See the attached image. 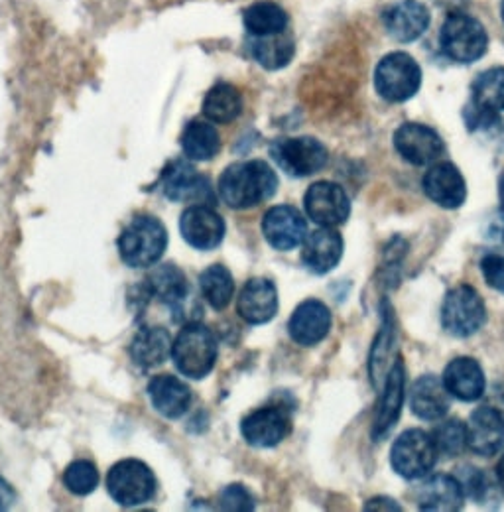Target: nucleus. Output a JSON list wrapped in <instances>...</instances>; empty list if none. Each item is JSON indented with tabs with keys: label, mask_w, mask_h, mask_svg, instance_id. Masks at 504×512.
<instances>
[{
	"label": "nucleus",
	"mask_w": 504,
	"mask_h": 512,
	"mask_svg": "<svg viewBox=\"0 0 504 512\" xmlns=\"http://www.w3.org/2000/svg\"><path fill=\"white\" fill-rule=\"evenodd\" d=\"M219 195L231 209H251L278 190V176L264 160L235 162L219 178Z\"/></svg>",
	"instance_id": "nucleus-1"
},
{
	"label": "nucleus",
	"mask_w": 504,
	"mask_h": 512,
	"mask_svg": "<svg viewBox=\"0 0 504 512\" xmlns=\"http://www.w3.org/2000/svg\"><path fill=\"white\" fill-rule=\"evenodd\" d=\"M217 355H219L217 337L209 327L197 321L186 323L172 345V357H174L176 369L184 377L193 381H201L213 371L217 363Z\"/></svg>",
	"instance_id": "nucleus-2"
},
{
	"label": "nucleus",
	"mask_w": 504,
	"mask_h": 512,
	"mask_svg": "<svg viewBox=\"0 0 504 512\" xmlns=\"http://www.w3.org/2000/svg\"><path fill=\"white\" fill-rule=\"evenodd\" d=\"M117 245L130 268H150L168 249V231L158 217L138 215L123 229Z\"/></svg>",
	"instance_id": "nucleus-3"
},
{
	"label": "nucleus",
	"mask_w": 504,
	"mask_h": 512,
	"mask_svg": "<svg viewBox=\"0 0 504 512\" xmlns=\"http://www.w3.org/2000/svg\"><path fill=\"white\" fill-rule=\"evenodd\" d=\"M440 44L451 62L473 64L487 54L489 34L475 16L451 12L441 26Z\"/></svg>",
	"instance_id": "nucleus-4"
},
{
	"label": "nucleus",
	"mask_w": 504,
	"mask_h": 512,
	"mask_svg": "<svg viewBox=\"0 0 504 512\" xmlns=\"http://www.w3.org/2000/svg\"><path fill=\"white\" fill-rule=\"evenodd\" d=\"M156 477L152 469L138 459H123L107 475V491L121 507H140L154 499Z\"/></svg>",
	"instance_id": "nucleus-5"
},
{
	"label": "nucleus",
	"mask_w": 504,
	"mask_h": 512,
	"mask_svg": "<svg viewBox=\"0 0 504 512\" xmlns=\"http://www.w3.org/2000/svg\"><path fill=\"white\" fill-rule=\"evenodd\" d=\"M422 85V69L404 52H392L378 62L375 69L377 93L388 103H404L412 99Z\"/></svg>",
	"instance_id": "nucleus-6"
},
{
	"label": "nucleus",
	"mask_w": 504,
	"mask_h": 512,
	"mask_svg": "<svg viewBox=\"0 0 504 512\" xmlns=\"http://www.w3.org/2000/svg\"><path fill=\"white\" fill-rule=\"evenodd\" d=\"M487 321L483 298L473 286L461 284L447 292L441 306V325L453 337H471Z\"/></svg>",
	"instance_id": "nucleus-7"
},
{
	"label": "nucleus",
	"mask_w": 504,
	"mask_h": 512,
	"mask_svg": "<svg viewBox=\"0 0 504 512\" xmlns=\"http://www.w3.org/2000/svg\"><path fill=\"white\" fill-rule=\"evenodd\" d=\"M270 156L288 176L308 178L325 168L329 152L317 138L298 136L272 142Z\"/></svg>",
	"instance_id": "nucleus-8"
},
{
	"label": "nucleus",
	"mask_w": 504,
	"mask_h": 512,
	"mask_svg": "<svg viewBox=\"0 0 504 512\" xmlns=\"http://www.w3.org/2000/svg\"><path fill=\"white\" fill-rule=\"evenodd\" d=\"M438 455L434 438L414 428L396 438L390 451V465L404 479H420L434 469Z\"/></svg>",
	"instance_id": "nucleus-9"
},
{
	"label": "nucleus",
	"mask_w": 504,
	"mask_h": 512,
	"mask_svg": "<svg viewBox=\"0 0 504 512\" xmlns=\"http://www.w3.org/2000/svg\"><path fill=\"white\" fill-rule=\"evenodd\" d=\"M504 111V67H491L471 85V105L465 109L469 128L491 127Z\"/></svg>",
	"instance_id": "nucleus-10"
},
{
	"label": "nucleus",
	"mask_w": 504,
	"mask_h": 512,
	"mask_svg": "<svg viewBox=\"0 0 504 512\" xmlns=\"http://www.w3.org/2000/svg\"><path fill=\"white\" fill-rule=\"evenodd\" d=\"M225 219L205 203H195L180 217V233L189 247L197 251H213L225 239Z\"/></svg>",
	"instance_id": "nucleus-11"
},
{
	"label": "nucleus",
	"mask_w": 504,
	"mask_h": 512,
	"mask_svg": "<svg viewBox=\"0 0 504 512\" xmlns=\"http://www.w3.org/2000/svg\"><path fill=\"white\" fill-rule=\"evenodd\" d=\"M262 233L268 245L276 251H292L308 237V223L300 209L292 205H276L262 219Z\"/></svg>",
	"instance_id": "nucleus-12"
},
{
	"label": "nucleus",
	"mask_w": 504,
	"mask_h": 512,
	"mask_svg": "<svg viewBox=\"0 0 504 512\" xmlns=\"http://www.w3.org/2000/svg\"><path fill=\"white\" fill-rule=\"evenodd\" d=\"M308 217L319 227L343 225L351 215V201L335 182H315L304 195Z\"/></svg>",
	"instance_id": "nucleus-13"
},
{
	"label": "nucleus",
	"mask_w": 504,
	"mask_h": 512,
	"mask_svg": "<svg viewBox=\"0 0 504 512\" xmlns=\"http://www.w3.org/2000/svg\"><path fill=\"white\" fill-rule=\"evenodd\" d=\"M396 152L414 166H428L436 162L445 150L438 130L420 123H404L394 132Z\"/></svg>",
	"instance_id": "nucleus-14"
},
{
	"label": "nucleus",
	"mask_w": 504,
	"mask_h": 512,
	"mask_svg": "<svg viewBox=\"0 0 504 512\" xmlns=\"http://www.w3.org/2000/svg\"><path fill=\"white\" fill-rule=\"evenodd\" d=\"M162 192L170 201H191V203H213L215 193L205 176L186 160L170 162L162 172Z\"/></svg>",
	"instance_id": "nucleus-15"
},
{
	"label": "nucleus",
	"mask_w": 504,
	"mask_h": 512,
	"mask_svg": "<svg viewBox=\"0 0 504 512\" xmlns=\"http://www.w3.org/2000/svg\"><path fill=\"white\" fill-rule=\"evenodd\" d=\"M404 388H406V371H404L402 357H398L380 388V402H378L377 416L373 422L375 442L384 440L390 434V430L396 426L402 412V404H404Z\"/></svg>",
	"instance_id": "nucleus-16"
},
{
	"label": "nucleus",
	"mask_w": 504,
	"mask_h": 512,
	"mask_svg": "<svg viewBox=\"0 0 504 512\" xmlns=\"http://www.w3.org/2000/svg\"><path fill=\"white\" fill-rule=\"evenodd\" d=\"M241 434L252 448H274L290 434V418L282 408L264 406L243 420Z\"/></svg>",
	"instance_id": "nucleus-17"
},
{
	"label": "nucleus",
	"mask_w": 504,
	"mask_h": 512,
	"mask_svg": "<svg viewBox=\"0 0 504 512\" xmlns=\"http://www.w3.org/2000/svg\"><path fill=\"white\" fill-rule=\"evenodd\" d=\"M382 22L394 40L410 44L428 30L430 10L420 0H398L384 10Z\"/></svg>",
	"instance_id": "nucleus-18"
},
{
	"label": "nucleus",
	"mask_w": 504,
	"mask_h": 512,
	"mask_svg": "<svg viewBox=\"0 0 504 512\" xmlns=\"http://www.w3.org/2000/svg\"><path fill=\"white\" fill-rule=\"evenodd\" d=\"M467 448L491 457L504 448V416L493 406L477 408L467 424Z\"/></svg>",
	"instance_id": "nucleus-19"
},
{
	"label": "nucleus",
	"mask_w": 504,
	"mask_h": 512,
	"mask_svg": "<svg viewBox=\"0 0 504 512\" xmlns=\"http://www.w3.org/2000/svg\"><path fill=\"white\" fill-rule=\"evenodd\" d=\"M394 351H396V318H394V308L386 298L380 302V327H378L377 339L371 349L369 357V375L371 383L380 390L382 384L386 381L388 371L392 369L394 361Z\"/></svg>",
	"instance_id": "nucleus-20"
},
{
	"label": "nucleus",
	"mask_w": 504,
	"mask_h": 512,
	"mask_svg": "<svg viewBox=\"0 0 504 512\" xmlns=\"http://www.w3.org/2000/svg\"><path fill=\"white\" fill-rule=\"evenodd\" d=\"M424 193L443 209H457L467 199V184L457 166L449 162H441L432 166L424 180Z\"/></svg>",
	"instance_id": "nucleus-21"
},
{
	"label": "nucleus",
	"mask_w": 504,
	"mask_h": 512,
	"mask_svg": "<svg viewBox=\"0 0 504 512\" xmlns=\"http://www.w3.org/2000/svg\"><path fill=\"white\" fill-rule=\"evenodd\" d=\"M237 312L251 325H264L278 314V290L268 278H252L239 296Z\"/></svg>",
	"instance_id": "nucleus-22"
},
{
	"label": "nucleus",
	"mask_w": 504,
	"mask_h": 512,
	"mask_svg": "<svg viewBox=\"0 0 504 512\" xmlns=\"http://www.w3.org/2000/svg\"><path fill=\"white\" fill-rule=\"evenodd\" d=\"M331 312L319 300L302 302L288 321L290 337L302 347H314L321 343L331 329Z\"/></svg>",
	"instance_id": "nucleus-23"
},
{
	"label": "nucleus",
	"mask_w": 504,
	"mask_h": 512,
	"mask_svg": "<svg viewBox=\"0 0 504 512\" xmlns=\"http://www.w3.org/2000/svg\"><path fill=\"white\" fill-rule=\"evenodd\" d=\"M148 296H156L174 314L184 312V302L188 300L189 284L186 274L176 264L156 266L144 280Z\"/></svg>",
	"instance_id": "nucleus-24"
},
{
	"label": "nucleus",
	"mask_w": 504,
	"mask_h": 512,
	"mask_svg": "<svg viewBox=\"0 0 504 512\" xmlns=\"http://www.w3.org/2000/svg\"><path fill=\"white\" fill-rule=\"evenodd\" d=\"M441 381H443L451 396H455L463 402H475L487 390L485 373H483L481 365L471 357L453 359L445 367Z\"/></svg>",
	"instance_id": "nucleus-25"
},
{
	"label": "nucleus",
	"mask_w": 504,
	"mask_h": 512,
	"mask_svg": "<svg viewBox=\"0 0 504 512\" xmlns=\"http://www.w3.org/2000/svg\"><path fill=\"white\" fill-rule=\"evenodd\" d=\"M148 398L160 416L178 420L189 410L191 390L174 375H158L148 383Z\"/></svg>",
	"instance_id": "nucleus-26"
},
{
	"label": "nucleus",
	"mask_w": 504,
	"mask_h": 512,
	"mask_svg": "<svg viewBox=\"0 0 504 512\" xmlns=\"http://www.w3.org/2000/svg\"><path fill=\"white\" fill-rule=\"evenodd\" d=\"M172 345L174 343L168 329L160 325L140 327L130 343L132 363L142 369H156L168 361Z\"/></svg>",
	"instance_id": "nucleus-27"
},
{
	"label": "nucleus",
	"mask_w": 504,
	"mask_h": 512,
	"mask_svg": "<svg viewBox=\"0 0 504 512\" xmlns=\"http://www.w3.org/2000/svg\"><path fill=\"white\" fill-rule=\"evenodd\" d=\"M416 501L422 511H459L465 501V491L457 477L434 475L418 487Z\"/></svg>",
	"instance_id": "nucleus-28"
},
{
	"label": "nucleus",
	"mask_w": 504,
	"mask_h": 512,
	"mask_svg": "<svg viewBox=\"0 0 504 512\" xmlns=\"http://www.w3.org/2000/svg\"><path fill=\"white\" fill-rule=\"evenodd\" d=\"M343 256V237L333 227H321L304 241L302 260L315 274L331 272Z\"/></svg>",
	"instance_id": "nucleus-29"
},
{
	"label": "nucleus",
	"mask_w": 504,
	"mask_h": 512,
	"mask_svg": "<svg viewBox=\"0 0 504 512\" xmlns=\"http://www.w3.org/2000/svg\"><path fill=\"white\" fill-rule=\"evenodd\" d=\"M410 408L420 420H441L449 410V390L436 375H424L412 384Z\"/></svg>",
	"instance_id": "nucleus-30"
},
{
	"label": "nucleus",
	"mask_w": 504,
	"mask_h": 512,
	"mask_svg": "<svg viewBox=\"0 0 504 512\" xmlns=\"http://www.w3.org/2000/svg\"><path fill=\"white\" fill-rule=\"evenodd\" d=\"M247 50L256 64L268 71H276L292 62L296 44L290 34L282 32L272 36H251L247 40Z\"/></svg>",
	"instance_id": "nucleus-31"
},
{
	"label": "nucleus",
	"mask_w": 504,
	"mask_h": 512,
	"mask_svg": "<svg viewBox=\"0 0 504 512\" xmlns=\"http://www.w3.org/2000/svg\"><path fill=\"white\" fill-rule=\"evenodd\" d=\"M243 113V97L231 83H217L203 101V115L215 125H229Z\"/></svg>",
	"instance_id": "nucleus-32"
},
{
	"label": "nucleus",
	"mask_w": 504,
	"mask_h": 512,
	"mask_svg": "<svg viewBox=\"0 0 504 512\" xmlns=\"http://www.w3.org/2000/svg\"><path fill=\"white\" fill-rule=\"evenodd\" d=\"M288 12L270 0L254 2L243 12V24L249 36H272L282 34L288 28Z\"/></svg>",
	"instance_id": "nucleus-33"
},
{
	"label": "nucleus",
	"mask_w": 504,
	"mask_h": 512,
	"mask_svg": "<svg viewBox=\"0 0 504 512\" xmlns=\"http://www.w3.org/2000/svg\"><path fill=\"white\" fill-rule=\"evenodd\" d=\"M182 150L189 160L207 162L221 150V136L217 128L203 121H191L182 134Z\"/></svg>",
	"instance_id": "nucleus-34"
},
{
	"label": "nucleus",
	"mask_w": 504,
	"mask_h": 512,
	"mask_svg": "<svg viewBox=\"0 0 504 512\" xmlns=\"http://www.w3.org/2000/svg\"><path fill=\"white\" fill-rule=\"evenodd\" d=\"M199 290L207 304L221 312L225 310L235 294V282L231 272L223 264H213L199 274Z\"/></svg>",
	"instance_id": "nucleus-35"
},
{
	"label": "nucleus",
	"mask_w": 504,
	"mask_h": 512,
	"mask_svg": "<svg viewBox=\"0 0 504 512\" xmlns=\"http://www.w3.org/2000/svg\"><path fill=\"white\" fill-rule=\"evenodd\" d=\"M99 481H101V477H99L97 467L85 459L73 461L63 473V483H65L67 491L77 497L91 495L99 487Z\"/></svg>",
	"instance_id": "nucleus-36"
},
{
	"label": "nucleus",
	"mask_w": 504,
	"mask_h": 512,
	"mask_svg": "<svg viewBox=\"0 0 504 512\" xmlns=\"http://www.w3.org/2000/svg\"><path fill=\"white\" fill-rule=\"evenodd\" d=\"M440 455L455 457L467 446V426L461 420H445L432 434Z\"/></svg>",
	"instance_id": "nucleus-37"
},
{
	"label": "nucleus",
	"mask_w": 504,
	"mask_h": 512,
	"mask_svg": "<svg viewBox=\"0 0 504 512\" xmlns=\"http://www.w3.org/2000/svg\"><path fill=\"white\" fill-rule=\"evenodd\" d=\"M221 509L223 511H252L254 509V499L251 493L243 485H229L221 497H219Z\"/></svg>",
	"instance_id": "nucleus-38"
},
{
	"label": "nucleus",
	"mask_w": 504,
	"mask_h": 512,
	"mask_svg": "<svg viewBox=\"0 0 504 512\" xmlns=\"http://www.w3.org/2000/svg\"><path fill=\"white\" fill-rule=\"evenodd\" d=\"M481 272L491 288L504 294V256L487 255L481 260Z\"/></svg>",
	"instance_id": "nucleus-39"
},
{
	"label": "nucleus",
	"mask_w": 504,
	"mask_h": 512,
	"mask_svg": "<svg viewBox=\"0 0 504 512\" xmlns=\"http://www.w3.org/2000/svg\"><path fill=\"white\" fill-rule=\"evenodd\" d=\"M457 479H459V477H457ZM459 481H461V485H463L465 495H469V497H473V499H477V501H483V497H485L487 491H489V489H487V487H489L487 477H485L479 469L467 467L465 479L461 477Z\"/></svg>",
	"instance_id": "nucleus-40"
},
{
	"label": "nucleus",
	"mask_w": 504,
	"mask_h": 512,
	"mask_svg": "<svg viewBox=\"0 0 504 512\" xmlns=\"http://www.w3.org/2000/svg\"><path fill=\"white\" fill-rule=\"evenodd\" d=\"M14 501H16V493H14V489L8 485V481H6V479H2V477H0V511L10 509V507L14 505Z\"/></svg>",
	"instance_id": "nucleus-41"
},
{
	"label": "nucleus",
	"mask_w": 504,
	"mask_h": 512,
	"mask_svg": "<svg viewBox=\"0 0 504 512\" xmlns=\"http://www.w3.org/2000/svg\"><path fill=\"white\" fill-rule=\"evenodd\" d=\"M380 509H388V511H400V505H396V501L380 497V499H373L367 503L365 511H380Z\"/></svg>",
	"instance_id": "nucleus-42"
},
{
	"label": "nucleus",
	"mask_w": 504,
	"mask_h": 512,
	"mask_svg": "<svg viewBox=\"0 0 504 512\" xmlns=\"http://www.w3.org/2000/svg\"><path fill=\"white\" fill-rule=\"evenodd\" d=\"M497 479H499V483H501V487H503L504 491V455L501 457L499 465H497Z\"/></svg>",
	"instance_id": "nucleus-43"
},
{
	"label": "nucleus",
	"mask_w": 504,
	"mask_h": 512,
	"mask_svg": "<svg viewBox=\"0 0 504 512\" xmlns=\"http://www.w3.org/2000/svg\"><path fill=\"white\" fill-rule=\"evenodd\" d=\"M499 199H501V213L504 215V172L499 178Z\"/></svg>",
	"instance_id": "nucleus-44"
},
{
	"label": "nucleus",
	"mask_w": 504,
	"mask_h": 512,
	"mask_svg": "<svg viewBox=\"0 0 504 512\" xmlns=\"http://www.w3.org/2000/svg\"><path fill=\"white\" fill-rule=\"evenodd\" d=\"M501 16H503V22H504V0H503V4H501Z\"/></svg>",
	"instance_id": "nucleus-45"
}]
</instances>
